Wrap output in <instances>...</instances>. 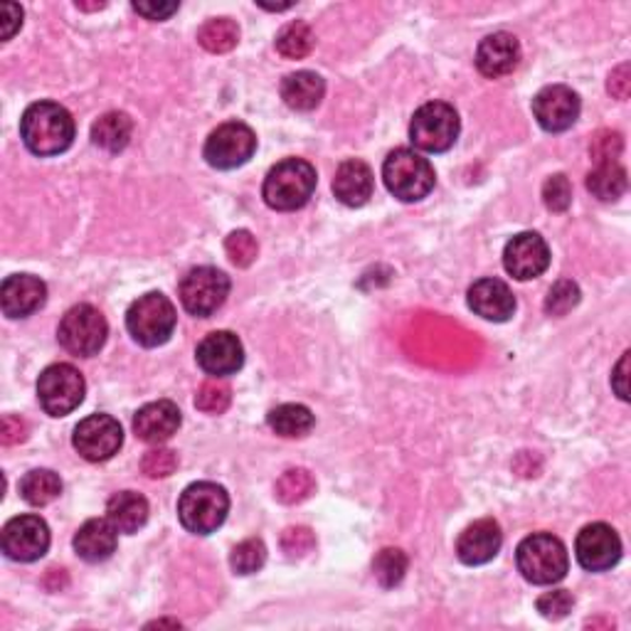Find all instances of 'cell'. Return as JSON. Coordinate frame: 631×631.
Masks as SVG:
<instances>
[{"label":"cell","mask_w":631,"mask_h":631,"mask_svg":"<svg viewBox=\"0 0 631 631\" xmlns=\"http://www.w3.org/2000/svg\"><path fill=\"white\" fill-rule=\"evenodd\" d=\"M543 201L545 207L553 213H565L572 203V185L562 173L550 175L543 185Z\"/></svg>","instance_id":"39"},{"label":"cell","mask_w":631,"mask_h":631,"mask_svg":"<svg viewBox=\"0 0 631 631\" xmlns=\"http://www.w3.org/2000/svg\"><path fill=\"white\" fill-rule=\"evenodd\" d=\"M316 492V478L308 474L306 469H289L279 476V482L275 486V496L281 503L294 506L306 501V498Z\"/></svg>","instance_id":"32"},{"label":"cell","mask_w":631,"mask_h":631,"mask_svg":"<svg viewBox=\"0 0 631 631\" xmlns=\"http://www.w3.org/2000/svg\"><path fill=\"white\" fill-rule=\"evenodd\" d=\"M62 494L60 476L50 469H33L27 471L21 482V496L31 506H47Z\"/></svg>","instance_id":"29"},{"label":"cell","mask_w":631,"mask_h":631,"mask_svg":"<svg viewBox=\"0 0 631 631\" xmlns=\"http://www.w3.org/2000/svg\"><path fill=\"white\" fill-rule=\"evenodd\" d=\"M197 365L213 378H228L244 365L242 341L230 331H215L197 345Z\"/></svg>","instance_id":"17"},{"label":"cell","mask_w":631,"mask_h":631,"mask_svg":"<svg viewBox=\"0 0 631 631\" xmlns=\"http://www.w3.org/2000/svg\"><path fill=\"white\" fill-rule=\"evenodd\" d=\"M469 308L476 316L486 318V321L503 324L513 316L515 296L501 279H478L474 287L469 289Z\"/></svg>","instance_id":"22"},{"label":"cell","mask_w":631,"mask_h":631,"mask_svg":"<svg viewBox=\"0 0 631 631\" xmlns=\"http://www.w3.org/2000/svg\"><path fill=\"white\" fill-rule=\"evenodd\" d=\"M383 181L402 203H417L435 187V168L412 148H395L383 163Z\"/></svg>","instance_id":"4"},{"label":"cell","mask_w":631,"mask_h":631,"mask_svg":"<svg viewBox=\"0 0 631 631\" xmlns=\"http://www.w3.org/2000/svg\"><path fill=\"white\" fill-rule=\"evenodd\" d=\"M408 572V555L400 548H385L373 560V574L383 587H398Z\"/></svg>","instance_id":"34"},{"label":"cell","mask_w":631,"mask_h":631,"mask_svg":"<svg viewBox=\"0 0 631 631\" xmlns=\"http://www.w3.org/2000/svg\"><path fill=\"white\" fill-rule=\"evenodd\" d=\"M50 548V529L40 515H15L3 529V553L17 562H35Z\"/></svg>","instance_id":"13"},{"label":"cell","mask_w":631,"mask_h":631,"mask_svg":"<svg viewBox=\"0 0 631 631\" xmlns=\"http://www.w3.org/2000/svg\"><path fill=\"white\" fill-rule=\"evenodd\" d=\"M257 150V136L242 121H228L205 141V161L218 171H232L250 161Z\"/></svg>","instance_id":"11"},{"label":"cell","mask_w":631,"mask_h":631,"mask_svg":"<svg viewBox=\"0 0 631 631\" xmlns=\"http://www.w3.org/2000/svg\"><path fill=\"white\" fill-rule=\"evenodd\" d=\"M230 402H232L230 385L220 378L205 380L195 395V408L205 414H222L230 408Z\"/></svg>","instance_id":"35"},{"label":"cell","mask_w":631,"mask_h":631,"mask_svg":"<svg viewBox=\"0 0 631 631\" xmlns=\"http://www.w3.org/2000/svg\"><path fill=\"white\" fill-rule=\"evenodd\" d=\"M515 565L533 585H555L570 568L568 548L550 533H533L515 550Z\"/></svg>","instance_id":"3"},{"label":"cell","mask_w":631,"mask_h":631,"mask_svg":"<svg viewBox=\"0 0 631 631\" xmlns=\"http://www.w3.org/2000/svg\"><path fill=\"white\" fill-rule=\"evenodd\" d=\"M316 183L318 175L314 166L308 161H301V158H287V161L277 163L267 173L262 195H265V203L271 210L291 213L311 201Z\"/></svg>","instance_id":"2"},{"label":"cell","mask_w":631,"mask_h":631,"mask_svg":"<svg viewBox=\"0 0 631 631\" xmlns=\"http://www.w3.org/2000/svg\"><path fill=\"white\" fill-rule=\"evenodd\" d=\"M574 553L587 572L611 570L621 558V541L607 523H590L574 541Z\"/></svg>","instance_id":"14"},{"label":"cell","mask_w":631,"mask_h":631,"mask_svg":"<svg viewBox=\"0 0 631 631\" xmlns=\"http://www.w3.org/2000/svg\"><path fill=\"white\" fill-rule=\"evenodd\" d=\"M572 605H574V597L568 590H553V592H545V595L538 599V611L545 619L558 621L570 615Z\"/></svg>","instance_id":"42"},{"label":"cell","mask_w":631,"mask_h":631,"mask_svg":"<svg viewBox=\"0 0 631 631\" xmlns=\"http://www.w3.org/2000/svg\"><path fill=\"white\" fill-rule=\"evenodd\" d=\"M72 445L82 459L107 461L119 454L121 445H124V429L111 414H89L74 427Z\"/></svg>","instance_id":"12"},{"label":"cell","mask_w":631,"mask_h":631,"mask_svg":"<svg viewBox=\"0 0 631 631\" xmlns=\"http://www.w3.org/2000/svg\"><path fill=\"white\" fill-rule=\"evenodd\" d=\"M21 25L23 8L15 3H3V8H0V37H3V43L11 40V37L21 31Z\"/></svg>","instance_id":"44"},{"label":"cell","mask_w":631,"mask_h":631,"mask_svg":"<svg viewBox=\"0 0 631 631\" xmlns=\"http://www.w3.org/2000/svg\"><path fill=\"white\" fill-rule=\"evenodd\" d=\"M503 545V533L494 518H482L471 523L469 529L459 535L457 555L464 565H486L492 562Z\"/></svg>","instance_id":"18"},{"label":"cell","mask_w":631,"mask_h":631,"mask_svg":"<svg viewBox=\"0 0 631 631\" xmlns=\"http://www.w3.org/2000/svg\"><path fill=\"white\" fill-rule=\"evenodd\" d=\"M314 47V33L311 27L301 21H294L281 27V33L277 35V50L281 58L287 60H301L306 58Z\"/></svg>","instance_id":"33"},{"label":"cell","mask_w":631,"mask_h":631,"mask_svg":"<svg viewBox=\"0 0 631 631\" xmlns=\"http://www.w3.org/2000/svg\"><path fill=\"white\" fill-rule=\"evenodd\" d=\"M109 326L107 318L101 316V311H97L89 304H80L70 308L68 314L62 316L58 338L64 351L80 357H92L97 355L104 343H107Z\"/></svg>","instance_id":"8"},{"label":"cell","mask_w":631,"mask_h":631,"mask_svg":"<svg viewBox=\"0 0 631 631\" xmlns=\"http://www.w3.org/2000/svg\"><path fill=\"white\" fill-rule=\"evenodd\" d=\"M0 439L3 445H17L25 439V422L21 417H5L3 427H0Z\"/></svg>","instance_id":"47"},{"label":"cell","mask_w":631,"mask_h":631,"mask_svg":"<svg viewBox=\"0 0 631 631\" xmlns=\"http://www.w3.org/2000/svg\"><path fill=\"white\" fill-rule=\"evenodd\" d=\"M326 94V82L316 72H294L281 82V99L289 109L311 111L321 104Z\"/></svg>","instance_id":"25"},{"label":"cell","mask_w":631,"mask_h":631,"mask_svg":"<svg viewBox=\"0 0 631 631\" xmlns=\"http://www.w3.org/2000/svg\"><path fill=\"white\" fill-rule=\"evenodd\" d=\"M21 138L35 156H60L74 141V119L54 101L31 104L21 119Z\"/></svg>","instance_id":"1"},{"label":"cell","mask_w":631,"mask_h":631,"mask_svg":"<svg viewBox=\"0 0 631 631\" xmlns=\"http://www.w3.org/2000/svg\"><path fill=\"white\" fill-rule=\"evenodd\" d=\"M240 40V27L230 17H213L207 21L201 31H197V43H201L207 52L222 54L230 52Z\"/></svg>","instance_id":"31"},{"label":"cell","mask_w":631,"mask_h":631,"mask_svg":"<svg viewBox=\"0 0 631 631\" xmlns=\"http://www.w3.org/2000/svg\"><path fill=\"white\" fill-rule=\"evenodd\" d=\"M134 11L138 15H144L146 21H168L175 11H178V3H134Z\"/></svg>","instance_id":"46"},{"label":"cell","mask_w":631,"mask_h":631,"mask_svg":"<svg viewBox=\"0 0 631 631\" xmlns=\"http://www.w3.org/2000/svg\"><path fill=\"white\" fill-rule=\"evenodd\" d=\"M621 148H624V144H621V134H617V131H599V134H595V138H592L590 154L595 158V163H615Z\"/></svg>","instance_id":"41"},{"label":"cell","mask_w":631,"mask_h":631,"mask_svg":"<svg viewBox=\"0 0 631 631\" xmlns=\"http://www.w3.org/2000/svg\"><path fill=\"white\" fill-rule=\"evenodd\" d=\"M84 392H87V385H84L82 373L70 363L45 367L40 380H37V400L52 417H64V414L77 410Z\"/></svg>","instance_id":"9"},{"label":"cell","mask_w":631,"mask_h":631,"mask_svg":"<svg viewBox=\"0 0 631 631\" xmlns=\"http://www.w3.org/2000/svg\"><path fill=\"white\" fill-rule=\"evenodd\" d=\"M230 513V496L220 484L197 482L181 494L178 518L183 529L195 535H210L220 529Z\"/></svg>","instance_id":"5"},{"label":"cell","mask_w":631,"mask_h":631,"mask_svg":"<svg viewBox=\"0 0 631 631\" xmlns=\"http://www.w3.org/2000/svg\"><path fill=\"white\" fill-rule=\"evenodd\" d=\"M609 94L615 99H629L631 94V68L629 64H619V68L609 74V84H607Z\"/></svg>","instance_id":"45"},{"label":"cell","mask_w":631,"mask_h":631,"mask_svg":"<svg viewBox=\"0 0 631 631\" xmlns=\"http://www.w3.org/2000/svg\"><path fill=\"white\" fill-rule=\"evenodd\" d=\"M175 306L161 291L138 296L126 311V328L134 341L144 348H158L168 343L175 331Z\"/></svg>","instance_id":"6"},{"label":"cell","mask_w":631,"mask_h":631,"mask_svg":"<svg viewBox=\"0 0 631 631\" xmlns=\"http://www.w3.org/2000/svg\"><path fill=\"white\" fill-rule=\"evenodd\" d=\"M281 548L289 553V558H304L316 548V538L304 525H296V529H289L281 535Z\"/></svg>","instance_id":"43"},{"label":"cell","mask_w":631,"mask_h":631,"mask_svg":"<svg viewBox=\"0 0 631 631\" xmlns=\"http://www.w3.org/2000/svg\"><path fill=\"white\" fill-rule=\"evenodd\" d=\"M230 294V279L215 267H195L183 277L178 287L181 304L197 318H207L218 311Z\"/></svg>","instance_id":"10"},{"label":"cell","mask_w":631,"mask_h":631,"mask_svg":"<svg viewBox=\"0 0 631 631\" xmlns=\"http://www.w3.org/2000/svg\"><path fill=\"white\" fill-rule=\"evenodd\" d=\"M175 469H178L175 451L166 447L146 451L144 461H141V471H144L148 478H166V476H171Z\"/></svg>","instance_id":"40"},{"label":"cell","mask_w":631,"mask_h":631,"mask_svg":"<svg viewBox=\"0 0 631 631\" xmlns=\"http://www.w3.org/2000/svg\"><path fill=\"white\" fill-rule=\"evenodd\" d=\"M627 171L617 161L615 163H597L595 171L587 175L590 193L599 201H619L627 193Z\"/></svg>","instance_id":"30"},{"label":"cell","mask_w":631,"mask_h":631,"mask_svg":"<svg viewBox=\"0 0 631 631\" xmlns=\"http://www.w3.org/2000/svg\"><path fill=\"white\" fill-rule=\"evenodd\" d=\"M107 518L114 523L119 533H138L148 521V501L136 492H119L117 496H111Z\"/></svg>","instance_id":"26"},{"label":"cell","mask_w":631,"mask_h":631,"mask_svg":"<svg viewBox=\"0 0 631 631\" xmlns=\"http://www.w3.org/2000/svg\"><path fill=\"white\" fill-rule=\"evenodd\" d=\"M578 304H580V287L570 279H560L558 284L548 291L545 311H548L550 316H565V314H570V311Z\"/></svg>","instance_id":"38"},{"label":"cell","mask_w":631,"mask_h":631,"mask_svg":"<svg viewBox=\"0 0 631 631\" xmlns=\"http://www.w3.org/2000/svg\"><path fill=\"white\" fill-rule=\"evenodd\" d=\"M459 114L445 101H429L414 111L410 124V138L414 148L427 154H445L457 144Z\"/></svg>","instance_id":"7"},{"label":"cell","mask_w":631,"mask_h":631,"mask_svg":"<svg viewBox=\"0 0 631 631\" xmlns=\"http://www.w3.org/2000/svg\"><path fill=\"white\" fill-rule=\"evenodd\" d=\"M134 134V121L124 111H109V114L99 117L92 126V141L99 148L109 150V154H119L124 150Z\"/></svg>","instance_id":"27"},{"label":"cell","mask_w":631,"mask_h":631,"mask_svg":"<svg viewBox=\"0 0 631 631\" xmlns=\"http://www.w3.org/2000/svg\"><path fill=\"white\" fill-rule=\"evenodd\" d=\"M314 412L304 404H279L269 412L267 417V425L271 427V432H277L279 437H287V439H299V437H306L311 429H314Z\"/></svg>","instance_id":"28"},{"label":"cell","mask_w":631,"mask_h":631,"mask_svg":"<svg viewBox=\"0 0 631 631\" xmlns=\"http://www.w3.org/2000/svg\"><path fill=\"white\" fill-rule=\"evenodd\" d=\"M225 252L234 267H250L259 254V244L254 240V234L247 230L232 232L228 240H225Z\"/></svg>","instance_id":"37"},{"label":"cell","mask_w":631,"mask_h":631,"mask_svg":"<svg viewBox=\"0 0 631 631\" xmlns=\"http://www.w3.org/2000/svg\"><path fill=\"white\" fill-rule=\"evenodd\" d=\"M503 267L518 281L541 277L550 267V250L538 232H521L506 244Z\"/></svg>","instance_id":"15"},{"label":"cell","mask_w":631,"mask_h":631,"mask_svg":"<svg viewBox=\"0 0 631 631\" xmlns=\"http://www.w3.org/2000/svg\"><path fill=\"white\" fill-rule=\"evenodd\" d=\"M521 62V45L511 33H494L476 50V68L488 80H501Z\"/></svg>","instance_id":"21"},{"label":"cell","mask_w":631,"mask_h":631,"mask_svg":"<svg viewBox=\"0 0 631 631\" xmlns=\"http://www.w3.org/2000/svg\"><path fill=\"white\" fill-rule=\"evenodd\" d=\"M627 373H629V353L621 355V361L615 367V375H611V388H615V392L619 395V400H629Z\"/></svg>","instance_id":"48"},{"label":"cell","mask_w":631,"mask_h":631,"mask_svg":"<svg viewBox=\"0 0 631 631\" xmlns=\"http://www.w3.org/2000/svg\"><path fill=\"white\" fill-rule=\"evenodd\" d=\"M265 562H267V548H265V543H262L259 538L242 541L230 555V565H232V570L238 572V574L257 572V570L265 568Z\"/></svg>","instance_id":"36"},{"label":"cell","mask_w":631,"mask_h":631,"mask_svg":"<svg viewBox=\"0 0 631 631\" xmlns=\"http://www.w3.org/2000/svg\"><path fill=\"white\" fill-rule=\"evenodd\" d=\"M181 410L171 400H158L148 402L136 412L134 417V432L141 441L146 445L161 447L163 441L171 439L178 427H181Z\"/></svg>","instance_id":"20"},{"label":"cell","mask_w":631,"mask_h":631,"mask_svg":"<svg viewBox=\"0 0 631 631\" xmlns=\"http://www.w3.org/2000/svg\"><path fill=\"white\" fill-rule=\"evenodd\" d=\"M117 529L109 518H92L74 535V553L87 562H104L117 553Z\"/></svg>","instance_id":"24"},{"label":"cell","mask_w":631,"mask_h":631,"mask_svg":"<svg viewBox=\"0 0 631 631\" xmlns=\"http://www.w3.org/2000/svg\"><path fill=\"white\" fill-rule=\"evenodd\" d=\"M375 191V178L371 166L357 161H345L338 166L336 178H333V193L338 201L348 207H363L373 197Z\"/></svg>","instance_id":"23"},{"label":"cell","mask_w":631,"mask_h":631,"mask_svg":"<svg viewBox=\"0 0 631 631\" xmlns=\"http://www.w3.org/2000/svg\"><path fill=\"white\" fill-rule=\"evenodd\" d=\"M47 301V287L40 277L13 275L0 287V306L8 318L33 316Z\"/></svg>","instance_id":"19"},{"label":"cell","mask_w":631,"mask_h":631,"mask_svg":"<svg viewBox=\"0 0 631 631\" xmlns=\"http://www.w3.org/2000/svg\"><path fill=\"white\" fill-rule=\"evenodd\" d=\"M533 117L538 124L550 131V134H560L568 131L580 117V97L565 84H550V87L541 89L533 99Z\"/></svg>","instance_id":"16"}]
</instances>
